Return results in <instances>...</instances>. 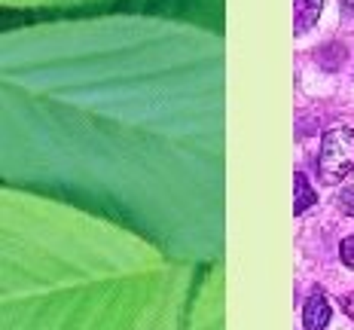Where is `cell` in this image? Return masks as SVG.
I'll return each instance as SVG.
<instances>
[{"instance_id": "6da1fadb", "label": "cell", "mask_w": 354, "mask_h": 330, "mask_svg": "<svg viewBox=\"0 0 354 330\" xmlns=\"http://www.w3.org/2000/svg\"><path fill=\"white\" fill-rule=\"evenodd\" d=\"M354 172V129L333 126L321 135L318 150V178L321 183L333 187L342 183Z\"/></svg>"}, {"instance_id": "7a4b0ae2", "label": "cell", "mask_w": 354, "mask_h": 330, "mask_svg": "<svg viewBox=\"0 0 354 330\" xmlns=\"http://www.w3.org/2000/svg\"><path fill=\"white\" fill-rule=\"evenodd\" d=\"M330 315H333L330 300L324 297L321 288H315L312 293H308L306 306H302V324H306V330H324L330 324Z\"/></svg>"}, {"instance_id": "3957f363", "label": "cell", "mask_w": 354, "mask_h": 330, "mask_svg": "<svg viewBox=\"0 0 354 330\" xmlns=\"http://www.w3.org/2000/svg\"><path fill=\"white\" fill-rule=\"evenodd\" d=\"M324 10V0H293V28L297 34H306L318 25Z\"/></svg>"}, {"instance_id": "277c9868", "label": "cell", "mask_w": 354, "mask_h": 330, "mask_svg": "<svg viewBox=\"0 0 354 330\" xmlns=\"http://www.w3.org/2000/svg\"><path fill=\"white\" fill-rule=\"evenodd\" d=\"M293 214L302 217L308 208H315V202H318V193H315V187L308 183V178L302 172L293 174Z\"/></svg>"}, {"instance_id": "5b68a950", "label": "cell", "mask_w": 354, "mask_h": 330, "mask_svg": "<svg viewBox=\"0 0 354 330\" xmlns=\"http://www.w3.org/2000/svg\"><path fill=\"white\" fill-rule=\"evenodd\" d=\"M339 257H342V263L348 269H354V236H345L339 241Z\"/></svg>"}, {"instance_id": "8992f818", "label": "cell", "mask_w": 354, "mask_h": 330, "mask_svg": "<svg viewBox=\"0 0 354 330\" xmlns=\"http://www.w3.org/2000/svg\"><path fill=\"white\" fill-rule=\"evenodd\" d=\"M339 208H342V214H348V217H354V187H345L342 193H339Z\"/></svg>"}, {"instance_id": "52a82bcc", "label": "cell", "mask_w": 354, "mask_h": 330, "mask_svg": "<svg viewBox=\"0 0 354 330\" xmlns=\"http://www.w3.org/2000/svg\"><path fill=\"white\" fill-rule=\"evenodd\" d=\"M342 309H345V315H348V318L354 321V291L348 293V297H345L342 300Z\"/></svg>"}, {"instance_id": "ba28073f", "label": "cell", "mask_w": 354, "mask_h": 330, "mask_svg": "<svg viewBox=\"0 0 354 330\" xmlns=\"http://www.w3.org/2000/svg\"><path fill=\"white\" fill-rule=\"evenodd\" d=\"M339 3H342L345 10H354V0H339Z\"/></svg>"}]
</instances>
